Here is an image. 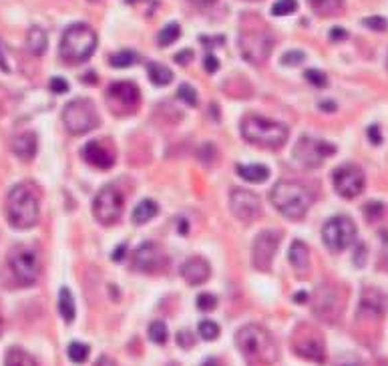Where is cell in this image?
Segmentation results:
<instances>
[{
	"mask_svg": "<svg viewBox=\"0 0 388 366\" xmlns=\"http://www.w3.org/2000/svg\"><path fill=\"white\" fill-rule=\"evenodd\" d=\"M157 214H159V205H157L153 199H143V201H139L137 207L133 209V222L139 225L147 224V222H151Z\"/></svg>",
	"mask_w": 388,
	"mask_h": 366,
	"instance_id": "obj_25",
	"label": "cell"
},
{
	"mask_svg": "<svg viewBox=\"0 0 388 366\" xmlns=\"http://www.w3.org/2000/svg\"><path fill=\"white\" fill-rule=\"evenodd\" d=\"M322 240L330 252H342L356 242V224L346 216L330 218L322 227Z\"/></svg>",
	"mask_w": 388,
	"mask_h": 366,
	"instance_id": "obj_9",
	"label": "cell"
},
{
	"mask_svg": "<svg viewBox=\"0 0 388 366\" xmlns=\"http://www.w3.org/2000/svg\"><path fill=\"white\" fill-rule=\"evenodd\" d=\"M212 268L203 258H190L183 266H181V276L190 286H201L209 280Z\"/></svg>",
	"mask_w": 388,
	"mask_h": 366,
	"instance_id": "obj_19",
	"label": "cell"
},
{
	"mask_svg": "<svg viewBox=\"0 0 388 366\" xmlns=\"http://www.w3.org/2000/svg\"><path fill=\"white\" fill-rule=\"evenodd\" d=\"M139 55L135 51H119V53H115V55L109 58L111 67H115V69H127V67L135 65Z\"/></svg>",
	"mask_w": 388,
	"mask_h": 366,
	"instance_id": "obj_29",
	"label": "cell"
},
{
	"mask_svg": "<svg viewBox=\"0 0 388 366\" xmlns=\"http://www.w3.org/2000/svg\"><path fill=\"white\" fill-rule=\"evenodd\" d=\"M125 252H127V246L125 244H121L115 252H113V262H123V255H125Z\"/></svg>",
	"mask_w": 388,
	"mask_h": 366,
	"instance_id": "obj_51",
	"label": "cell"
},
{
	"mask_svg": "<svg viewBox=\"0 0 388 366\" xmlns=\"http://www.w3.org/2000/svg\"><path fill=\"white\" fill-rule=\"evenodd\" d=\"M229 207H231V214L244 222V224H250L253 222L260 211H262V201L260 197L255 196L250 190H231V196H229Z\"/></svg>",
	"mask_w": 388,
	"mask_h": 366,
	"instance_id": "obj_15",
	"label": "cell"
},
{
	"mask_svg": "<svg viewBox=\"0 0 388 366\" xmlns=\"http://www.w3.org/2000/svg\"><path fill=\"white\" fill-rule=\"evenodd\" d=\"M47 45H49V38H47V32L41 27L28 28L27 32V49L30 55L43 56L47 53Z\"/></svg>",
	"mask_w": 388,
	"mask_h": 366,
	"instance_id": "obj_22",
	"label": "cell"
},
{
	"mask_svg": "<svg viewBox=\"0 0 388 366\" xmlns=\"http://www.w3.org/2000/svg\"><path fill=\"white\" fill-rule=\"evenodd\" d=\"M41 205L34 185L19 183L10 190L6 197V218L16 229H30L38 224Z\"/></svg>",
	"mask_w": 388,
	"mask_h": 366,
	"instance_id": "obj_1",
	"label": "cell"
},
{
	"mask_svg": "<svg viewBox=\"0 0 388 366\" xmlns=\"http://www.w3.org/2000/svg\"><path fill=\"white\" fill-rule=\"evenodd\" d=\"M332 181L336 194H340L344 199L361 196L364 192V185H366L364 171L354 163H344V165L334 169Z\"/></svg>",
	"mask_w": 388,
	"mask_h": 366,
	"instance_id": "obj_11",
	"label": "cell"
},
{
	"mask_svg": "<svg viewBox=\"0 0 388 366\" xmlns=\"http://www.w3.org/2000/svg\"><path fill=\"white\" fill-rule=\"evenodd\" d=\"M368 139L372 141L374 145H380L383 137H380V129H378V125H372V127L368 129Z\"/></svg>",
	"mask_w": 388,
	"mask_h": 366,
	"instance_id": "obj_47",
	"label": "cell"
},
{
	"mask_svg": "<svg viewBox=\"0 0 388 366\" xmlns=\"http://www.w3.org/2000/svg\"><path fill=\"white\" fill-rule=\"evenodd\" d=\"M304 56L306 55L302 51H288L286 55L282 56V65H286V67H288V65H292V67H294V65H300V62L304 60Z\"/></svg>",
	"mask_w": 388,
	"mask_h": 366,
	"instance_id": "obj_40",
	"label": "cell"
},
{
	"mask_svg": "<svg viewBox=\"0 0 388 366\" xmlns=\"http://www.w3.org/2000/svg\"><path fill=\"white\" fill-rule=\"evenodd\" d=\"M197 330H199V336L203 340H218V336H220V326L214 320H201Z\"/></svg>",
	"mask_w": 388,
	"mask_h": 366,
	"instance_id": "obj_35",
	"label": "cell"
},
{
	"mask_svg": "<svg viewBox=\"0 0 388 366\" xmlns=\"http://www.w3.org/2000/svg\"><path fill=\"white\" fill-rule=\"evenodd\" d=\"M336 366H362V363L361 358L354 356V354H342V356H338Z\"/></svg>",
	"mask_w": 388,
	"mask_h": 366,
	"instance_id": "obj_43",
	"label": "cell"
},
{
	"mask_svg": "<svg viewBox=\"0 0 388 366\" xmlns=\"http://www.w3.org/2000/svg\"><path fill=\"white\" fill-rule=\"evenodd\" d=\"M8 268H10L14 280L21 286H32V284H36L38 274H41L38 253L27 244L14 246L8 253Z\"/></svg>",
	"mask_w": 388,
	"mask_h": 366,
	"instance_id": "obj_7",
	"label": "cell"
},
{
	"mask_svg": "<svg viewBox=\"0 0 388 366\" xmlns=\"http://www.w3.org/2000/svg\"><path fill=\"white\" fill-rule=\"evenodd\" d=\"M62 123L71 135H83L99 127V115L91 99H75L62 111Z\"/></svg>",
	"mask_w": 388,
	"mask_h": 366,
	"instance_id": "obj_6",
	"label": "cell"
},
{
	"mask_svg": "<svg viewBox=\"0 0 388 366\" xmlns=\"http://www.w3.org/2000/svg\"><path fill=\"white\" fill-rule=\"evenodd\" d=\"M95 366H117V365H115V361H111L109 356H101V358L97 361V365Z\"/></svg>",
	"mask_w": 388,
	"mask_h": 366,
	"instance_id": "obj_53",
	"label": "cell"
},
{
	"mask_svg": "<svg viewBox=\"0 0 388 366\" xmlns=\"http://www.w3.org/2000/svg\"><path fill=\"white\" fill-rule=\"evenodd\" d=\"M107 99L109 105L115 113L119 115H127L129 111H135L141 101V93H139L137 84L129 83V81H119L113 83L107 89Z\"/></svg>",
	"mask_w": 388,
	"mask_h": 366,
	"instance_id": "obj_14",
	"label": "cell"
},
{
	"mask_svg": "<svg viewBox=\"0 0 388 366\" xmlns=\"http://www.w3.org/2000/svg\"><path fill=\"white\" fill-rule=\"evenodd\" d=\"M272 205L288 220H302L312 205V196L302 183L296 181H279L270 192Z\"/></svg>",
	"mask_w": 388,
	"mask_h": 366,
	"instance_id": "obj_3",
	"label": "cell"
},
{
	"mask_svg": "<svg viewBox=\"0 0 388 366\" xmlns=\"http://www.w3.org/2000/svg\"><path fill=\"white\" fill-rule=\"evenodd\" d=\"M236 346L248 358H255L264 365H274L277 361V346L274 338L266 328L258 324H248L240 328L236 334Z\"/></svg>",
	"mask_w": 388,
	"mask_h": 366,
	"instance_id": "obj_4",
	"label": "cell"
},
{
	"mask_svg": "<svg viewBox=\"0 0 388 366\" xmlns=\"http://www.w3.org/2000/svg\"><path fill=\"white\" fill-rule=\"evenodd\" d=\"M346 36H348V32H346L344 28L334 27L332 30H330V38H332L334 43H338V41H344Z\"/></svg>",
	"mask_w": 388,
	"mask_h": 366,
	"instance_id": "obj_49",
	"label": "cell"
},
{
	"mask_svg": "<svg viewBox=\"0 0 388 366\" xmlns=\"http://www.w3.org/2000/svg\"><path fill=\"white\" fill-rule=\"evenodd\" d=\"M125 207V197L115 187V185H105L93 201V214L97 222L103 225H113L121 220Z\"/></svg>",
	"mask_w": 388,
	"mask_h": 366,
	"instance_id": "obj_10",
	"label": "cell"
},
{
	"mask_svg": "<svg viewBox=\"0 0 388 366\" xmlns=\"http://www.w3.org/2000/svg\"><path fill=\"white\" fill-rule=\"evenodd\" d=\"M177 344H179V346H183V348H192V344H194L192 332H187V330L179 332V334H177Z\"/></svg>",
	"mask_w": 388,
	"mask_h": 366,
	"instance_id": "obj_46",
	"label": "cell"
},
{
	"mask_svg": "<svg viewBox=\"0 0 388 366\" xmlns=\"http://www.w3.org/2000/svg\"><path fill=\"white\" fill-rule=\"evenodd\" d=\"M0 71L4 73H10V65H8V58H6V53H4V47L0 43Z\"/></svg>",
	"mask_w": 388,
	"mask_h": 366,
	"instance_id": "obj_50",
	"label": "cell"
},
{
	"mask_svg": "<svg viewBox=\"0 0 388 366\" xmlns=\"http://www.w3.org/2000/svg\"><path fill=\"white\" fill-rule=\"evenodd\" d=\"M81 155L84 161L95 169H111L115 163V153L99 141H89L83 147Z\"/></svg>",
	"mask_w": 388,
	"mask_h": 366,
	"instance_id": "obj_18",
	"label": "cell"
},
{
	"mask_svg": "<svg viewBox=\"0 0 388 366\" xmlns=\"http://www.w3.org/2000/svg\"><path fill=\"white\" fill-rule=\"evenodd\" d=\"M336 153V147L332 143L324 139H314V137H300L294 147V161L306 169H318L328 157Z\"/></svg>",
	"mask_w": 388,
	"mask_h": 366,
	"instance_id": "obj_8",
	"label": "cell"
},
{
	"mask_svg": "<svg viewBox=\"0 0 388 366\" xmlns=\"http://www.w3.org/2000/svg\"><path fill=\"white\" fill-rule=\"evenodd\" d=\"M383 214H385V205H383L380 201H368V203L364 205V216H366L368 222L378 220Z\"/></svg>",
	"mask_w": 388,
	"mask_h": 366,
	"instance_id": "obj_38",
	"label": "cell"
},
{
	"mask_svg": "<svg viewBox=\"0 0 388 366\" xmlns=\"http://www.w3.org/2000/svg\"><path fill=\"white\" fill-rule=\"evenodd\" d=\"M51 91L56 93V95H62V93H67L69 91V83L65 81V79H60V77H55V79H51Z\"/></svg>",
	"mask_w": 388,
	"mask_h": 366,
	"instance_id": "obj_44",
	"label": "cell"
},
{
	"mask_svg": "<svg viewBox=\"0 0 388 366\" xmlns=\"http://www.w3.org/2000/svg\"><path fill=\"white\" fill-rule=\"evenodd\" d=\"M282 242V231L277 229H264L255 240H253V250H251V260H253V268L268 272L272 268L274 255L277 253Z\"/></svg>",
	"mask_w": 388,
	"mask_h": 366,
	"instance_id": "obj_13",
	"label": "cell"
},
{
	"mask_svg": "<svg viewBox=\"0 0 388 366\" xmlns=\"http://www.w3.org/2000/svg\"><path fill=\"white\" fill-rule=\"evenodd\" d=\"M298 10V2L296 0H277L276 4L272 6V14L274 16H288L292 12Z\"/></svg>",
	"mask_w": 388,
	"mask_h": 366,
	"instance_id": "obj_36",
	"label": "cell"
},
{
	"mask_svg": "<svg viewBox=\"0 0 388 366\" xmlns=\"http://www.w3.org/2000/svg\"><path fill=\"white\" fill-rule=\"evenodd\" d=\"M387 67H388V58H387Z\"/></svg>",
	"mask_w": 388,
	"mask_h": 366,
	"instance_id": "obj_58",
	"label": "cell"
},
{
	"mask_svg": "<svg viewBox=\"0 0 388 366\" xmlns=\"http://www.w3.org/2000/svg\"><path fill=\"white\" fill-rule=\"evenodd\" d=\"M179 34H181V28H179V25L169 23V25L163 27V30L159 32L157 43H159V47H169V45H173V43L179 38Z\"/></svg>",
	"mask_w": 388,
	"mask_h": 366,
	"instance_id": "obj_31",
	"label": "cell"
},
{
	"mask_svg": "<svg viewBox=\"0 0 388 366\" xmlns=\"http://www.w3.org/2000/svg\"><path fill=\"white\" fill-rule=\"evenodd\" d=\"M236 173H238L240 177H244L246 181H250V183H264V181H268V177H270V169L266 168V165H258V163L238 165V168H236Z\"/></svg>",
	"mask_w": 388,
	"mask_h": 366,
	"instance_id": "obj_24",
	"label": "cell"
},
{
	"mask_svg": "<svg viewBox=\"0 0 388 366\" xmlns=\"http://www.w3.org/2000/svg\"><path fill=\"white\" fill-rule=\"evenodd\" d=\"M91 2H97V0H91Z\"/></svg>",
	"mask_w": 388,
	"mask_h": 366,
	"instance_id": "obj_57",
	"label": "cell"
},
{
	"mask_svg": "<svg viewBox=\"0 0 388 366\" xmlns=\"http://www.w3.org/2000/svg\"><path fill=\"white\" fill-rule=\"evenodd\" d=\"M272 47H274V38L270 36V32L264 30H248L240 36L242 56L253 65L264 62L272 53Z\"/></svg>",
	"mask_w": 388,
	"mask_h": 366,
	"instance_id": "obj_12",
	"label": "cell"
},
{
	"mask_svg": "<svg viewBox=\"0 0 388 366\" xmlns=\"http://www.w3.org/2000/svg\"><path fill=\"white\" fill-rule=\"evenodd\" d=\"M203 67H205L207 73L214 75V73H218V69H220V60H218L214 55H207L205 56V60H203Z\"/></svg>",
	"mask_w": 388,
	"mask_h": 366,
	"instance_id": "obj_45",
	"label": "cell"
},
{
	"mask_svg": "<svg viewBox=\"0 0 388 366\" xmlns=\"http://www.w3.org/2000/svg\"><path fill=\"white\" fill-rule=\"evenodd\" d=\"M288 258H290V264H292L298 272H304V270L310 268V250H308V246H306L304 242H300V240H296V242L290 246Z\"/></svg>",
	"mask_w": 388,
	"mask_h": 366,
	"instance_id": "obj_23",
	"label": "cell"
},
{
	"mask_svg": "<svg viewBox=\"0 0 388 366\" xmlns=\"http://www.w3.org/2000/svg\"><path fill=\"white\" fill-rule=\"evenodd\" d=\"M340 304H338V296L332 288L328 286H320L316 296H314V314L326 322L334 324L340 316Z\"/></svg>",
	"mask_w": 388,
	"mask_h": 366,
	"instance_id": "obj_17",
	"label": "cell"
},
{
	"mask_svg": "<svg viewBox=\"0 0 388 366\" xmlns=\"http://www.w3.org/2000/svg\"><path fill=\"white\" fill-rule=\"evenodd\" d=\"M149 338H151V342H155V344H166L167 338H169L166 322H161V320L151 322V326H149Z\"/></svg>",
	"mask_w": 388,
	"mask_h": 366,
	"instance_id": "obj_33",
	"label": "cell"
},
{
	"mask_svg": "<svg viewBox=\"0 0 388 366\" xmlns=\"http://www.w3.org/2000/svg\"><path fill=\"white\" fill-rule=\"evenodd\" d=\"M4 366H38V365H36V361H34L28 352H25V350H21V348H10V350L6 352Z\"/></svg>",
	"mask_w": 388,
	"mask_h": 366,
	"instance_id": "obj_28",
	"label": "cell"
},
{
	"mask_svg": "<svg viewBox=\"0 0 388 366\" xmlns=\"http://www.w3.org/2000/svg\"><path fill=\"white\" fill-rule=\"evenodd\" d=\"M69 358L75 363V365H83L87 363V358H89V352H91V348L83 344V342H71L69 344Z\"/></svg>",
	"mask_w": 388,
	"mask_h": 366,
	"instance_id": "obj_30",
	"label": "cell"
},
{
	"mask_svg": "<svg viewBox=\"0 0 388 366\" xmlns=\"http://www.w3.org/2000/svg\"><path fill=\"white\" fill-rule=\"evenodd\" d=\"M58 312L62 316V320L67 324H71L75 320V314H77V308H75V298L71 294L69 288H60V294H58Z\"/></svg>",
	"mask_w": 388,
	"mask_h": 366,
	"instance_id": "obj_27",
	"label": "cell"
},
{
	"mask_svg": "<svg viewBox=\"0 0 388 366\" xmlns=\"http://www.w3.org/2000/svg\"><path fill=\"white\" fill-rule=\"evenodd\" d=\"M240 131L242 137L251 143V145H260L266 149H279L286 145L288 141V127L279 121H270L266 117L260 115H248L242 119L240 123Z\"/></svg>",
	"mask_w": 388,
	"mask_h": 366,
	"instance_id": "obj_2",
	"label": "cell"
},
{
	"mask_svg": "<svg viewBox=\"0 0 388 366\" xmlns=\"http://www.w3.org/2000/svg\"><path fill=\"white\" fill-rule=\"evenodd\" d=\"M166 266V253L153 242L141 244L133 253V268L145 274H155Z\"/></svg>",
	"mask_w": 388,
	"mask_h": 366,
	"instance_id": "obj_16",
	"label": "cell"
},
{
	"mask_svg": "<svg viewBox=\"0 0 388 366\" xmlns=\"http://www.w3.org/2000/svg\"><path fill=\"white\" fill-rule=\"evenodd\" d=\"M296 354L302 356L306 361H312L316 365L326 363V346L322 344L320 338H304L296 342Z\"/></svg>",
	"mask_w": 388,
	"mask_h": 366,
	"instance_id": "obj_20",
	"label": "cell"
},
{
	"mask_svg": "<svg viewBox=\"0 0 388 366\" xmlns=\"http://www.w3.org/2000/svg\"><path fill=\"white\" fill-rule=\"evenodd\" d=\"M197 308L201 310V312H212V310L218 308V298L214 294H209V292L199 294L197 296Z\"/></svg>",
	"mask_w": 388,
	"mask_h": 366,
	"instance_id": "obj_39",
	"label": "cell"
},
{
	"mask_svg": "<svg viewBox=\"0 0 388 366\" xmlns=\"http://www.w3.org/2000/svg\"><path fill=\"white\" fill-rule=\"evenodd\" d=\"M362 25L366 28H372V30H387V21L383 16H368L362 21Z\"/></svg>",
	"mask_w": 388,
	"mask_h": 366,
	"instance_id": "obj_41",
	"label": "cell"
},
{
	"mask_svg": "<svg viewBox=\"0 0 388 366\" xmlns=\"http://www.w3.org/2000/svg\"><path fill=\"white\" fill-rule=\"evenodd\" d=\"M147 75H149V81L155 87H166L173 81L171 69H167L161 62H147Z\"/></svg>",
	"mask_w": 388,
	"mask_h": 366,
	"instance_id": "obj_26",
	"label": "cell"
},
{
	"mask_svg": "<svg viewBox=\"0 0 388 366\" xmlns=\"http://www.w3.org/2000/svg\"><path fill=\"white\" fill-rule=\"evenodd\" d=\"M97 49V34L89 25H71L60 38V56L69 62H84Z\"/></svg>",
	"mask_w": 388,
	"mask_h": 366,
	"instance_id": "obj_5",
	"label": "cell"
},
{
	"mask_svg": "<svg viewBox=\"0 0 388 366\" xmlns=\"http://www.w3.org/2000/svg\"><path fill=\"white\" fill-rule=\"evenodd\" d=\"M306 298H308V296H306V292H298V296H296V300H298V302H302V300H306Z\"/></svg>",
	"mask_w": 388,
	"mask_h": 366,
	"instance_id": "obj_56",
	"label": "cell"
},
{
	"mask_svg": "<svg viewBox=\"0 0 388 366\" xmlns=\"http://www.w3.org/2000/svg\"><path fill=\"white\" fill-rule=\"evenodd\" d=\"M177 99L183 101V103H187L190 107H197V105H199V99H197L195 89L187 83L179 84V89H177Z\"/></svg>",
	"mask_w": 388,
	"mask_h": 366,
	"instance_id": "obj_34",
	"label": "cell"
},
{
	"mask_svg": "<svg viewBox=\"0 0 388 366\" xmlns=\"http://www.w3.org/2000/svg\"><path fill=\"white\" fill-rule=\"evenodd\" d=\"M310 4L320 14H336L342 8V0H310Z\"/></svg>",
	"mask_w": 388,
	"mask_h": 366,
	"instance_id": "obj_32",
	"label": "cell"
},
{
	"mask_svg": "<svg viewBox=\"0 0 388 366\" xmlns=\"http://www.w3.org/2000/svg\"><path fill=\"white\" fill-rule=\"evenodd\" d=\"M380 260L383 266L388 270V227L380 231Z\"/></svg>",
	"mask_w": 388,
	"mask_h": 366,
	"instance_id": "obj_42",
	"label": "cell"
},
{
	"mask_svg": "<svg viewBox=\"0 0 388 366\" xmlns=\"http://www.w3.org/2000/svg\"><path fill=\"white\" fill-rule=\"evenodd\" d=\"M306 81L310 84H314V87H318V89H324V87H328V77L322 73V71H318V69H308L304 73Z\"/></svg>",
	"mask_w": 388,
	"mask_h": 366,
	"instance_id": "obj_37",
	"label": "cell"
},
{
	"mask_svg": "<svg viewBox=\"0 0 388 366\" xmlns=\"http://www.w3.org/2000/svg\"><path fill=\"white\" fill-rule=\"evenodd\" d=\"M10 149H12V153L16 155V157H21V159H32L34 155H36V149H38V139H36V133H32V131H27V133H21V135H16L12 143H10Z\"/></svg>",
	"mask_w": 388,
	"mask_h": 366,
	"instance_id": "obj_21",
	"label": "cell"
},
{
	"mask_svg": "<svg viewBox=\"0 0 388 366\" xmlns=\"http://www.w3.org/2000/svg\"><path fill=\"white\" fill-rule=\"evenodd\" d=\"M192 4H195L197 8H207V6H212L216 0H190Z\"/></svg>",
	"mask_w": 388,
	"mask_h": 366,
	"instance_id": "obj_52",
	"label": "cell"
},
{
	"mask_svg": "<svg viewBox=\"0 0 388 366\" xmlns=\"http://www.w3.org/2000/svg\"><path fill=\"white\" fill-rule=\"evenodd\" d=\"M192 56H194V53H192L190 49H185V51H181V53L175 55V62H179V65H187V62L192 60Z\"/></svg>",
	"mask_w": 388,
	"mask_h": 366,
	"instance_id": "obj_48",
	"label": "cell"
},
{
	"mask_svg": "<svg viewBox=\"0 0 388 366\" xmlns=\"http://www.w3.org/2000/svg\"><path fill=\"white\" fill-rule=\"evenodd\" d=\"M201 366H222L218 361H214V358H209V361H205Z\"/></svg>",
	"mask_w": 388,
	"mask_h": 366,
	"instance_id": "obj_55",
	"label": "cell"
},
{
	"mask_svg": "<svg viewBox=\"0 0 388 366\" xmlns=\"http://www.w3.org/2000/svg\"><path fill=\"white\" fill-rule=\"evenodd\" d=\"M320 109H322V111H324V109H326V111H334L336 105H334V103H320Z\"/></svg>",
	"mask_w": 388,
	"mask_h": 366,
	"instance_id": "obj_54",
	"label": "cell"
}]
</instances>
